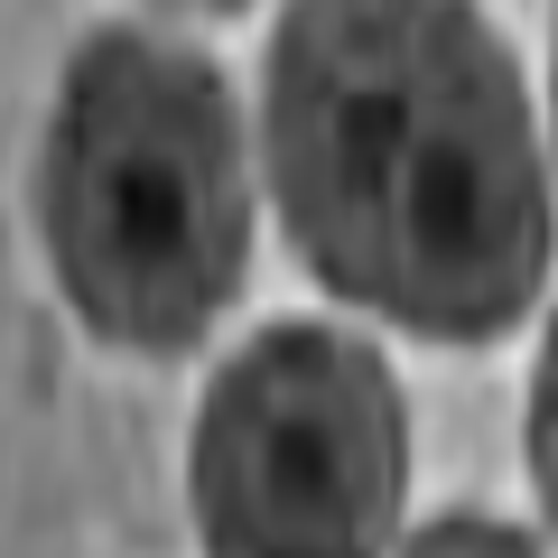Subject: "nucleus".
<instances>
[{
  "instance_id": "1",
  "label": "nucleus",
  "mask_w": 558,
  "mask_h": 558,
  "mask_svg": "<svg viewBox=\"0 0 558 558\" xmlns=\"http://www.w3.org/2000/svg\"><path fill=\"white\" fill-rule=\"evenodd\" d=\"M260 168L299 260L428 344H484L549 279V168L475 0H289Z\"/></svg>"
},
{
  "instance_id": "2",
  "label": "nucleus",
  "mask_w": 558,
  "mask_h": 558,
  "mask_svg": "<svg viewBox=\"0 0 558 558\" xmlns=\"http://www.w3.org/2000/svg\"><path fill=\"white\" fill-rule=\"evenodd\" d=\"M47 260L121 354H186L233 307L252 260L233 84L178 38L102 28L75 47L47 121Z\"/></svg>"
},
{
  "instance_id": "3",
  "label": "nucleus",
  "mask_w": 558,
  "mask_h": 558,
  "mask_svg": "<svg viewBox=\"0 0 558 558\" xmlns=\"http://www.w3.org/2000/svg\"><path fill=\"white\" fill-rule=\"evenodd\" d=\"M410 494V410L344 326H260L215 373L186 438L205 558H391Z\"/></svg>"
},
{
  "instance_id": "4",
  "label": "nucleus",
  "mask_w": 558,
  "mask_h": 558,
  "mask_svg": "<svg viewBox=\"0 0 558 558\" xmlns=\"http://www.w3.org/2000/svg\"><path fill=\"white\" fill-rule=\"evenodd\" d=\"M400 558H539L512 521H484V512H447L428 521L418 539H400Z\"/></svg>"
},
{
  "instance_id": "5",
  "label": "nucleus",
  "mask_w": 558,
  "mask_h": 558,
  "mask_svg": "<svg viewBox=\"0 0 558 558\" xmlns=\"http://www.w3.org/2000/svg\"><path fill=\"white\" fill-rule=\"evenodd\" d=\"M531 484H539V502L558 521V326H549L539 373H531Z\"/></svg>"
},
{
  "instance_id": "6",
  "label": "nucleus",
  "mask_w": 558,
  "mask_h": 558,
  "mask_svg": "<svg viewBox=\"0 0 558 558\" xmlns=\"http://www.w3.org/2000/svg\"><path fill=\"white\" fill-rule=\"evenodd\" d=\"M178 10H242V0H178Z\"/></svg>"
},
{
  "instance_id": "7",
  "label": "nucleus",
  "mask_w": 558,
  "mask_h": 558,
  "mask_svg": "<svg viewBox=\"0 0 558 558\" xmlns=\"http://www.w3.org/2000/svg\"><path fill=\"white\" fill-rule=\"evenodd\" d=\"M549 102H558V47H549Z\"/></svg>"
}]
</instances>
